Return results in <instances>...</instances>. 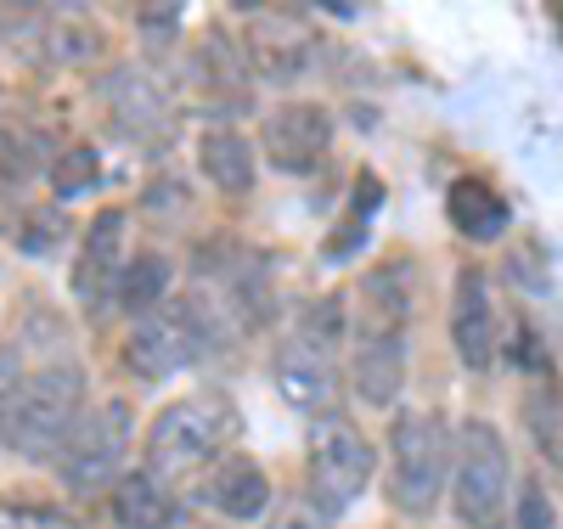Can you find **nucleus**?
<instances>
[{
	"instance_id": "nucleus-1",
	"label": "nucleus",
	"mask_w": 563,
	"mask_h": 529,
	"mask_svg": "<svg viewBox=\"0 0 563 529\" xmlns=\"http://www.w3.org/2000/svg\"><path fill=\"white\" fill-rule=\"evenodd\" d=\"M90 377L68 350L29 355V339L0 350V445L23 462H57L68 434L85 422Z\"/></svg>"
},
{
	"instance_id": "nucleus-2",
	"label": "nucleus",
	"mask_w": 563,
	"mask_h": 529,
	"mask_svg": "<svg viewBox=\"0 0 563 529\" xmlns=\"http://www.w3.org/2000/svg\"><path fill=\"white\" fill-rule=\"evenodd\" d=\"M406 321H411V294L395 287V265L366 271L350 316V389L378 411L395 406L406 383Z\"/></svg>"
},
{
	"instance_id": "nucleus-3",
	"label": "nucleus",
	"mask_w": 563,
	"mask_h": 529,
	"mask_svg": "<svg viewBox=\"0 0 563 529\" xmlns=\"http://www.w3.org/2000/svg\"><path fill=\"white\" fill-rule=\"evenodd\" d=\"M243 434V411L225 389H192L169 406H158V417L141 434V467L153 478H180V473H203L209 462H220L231 451V440Z\"/></svg>"
},
{
	"instance_id": "nucleus-4",
	"label": "nucleus",
	"mask_w": 563,
	"mask_h": 529,
	"mask_svg": "<svg viewBox=\"0 0 563 529\" xmlns=\"http://www.w3.org/2000/svg\"><path fill=\"white\" fill-rule=\"evenodd\" d=\"M456 467V428H445L440 411L400 406L389 422V507L406 518H434L440 491Z\"/></svg>"
},
{
	"instance_id": "nucleus-5",
	"label": "nucleus",
	"mask_w": 563,
	"mask_h": 529,
	"mask_svg": "<svg viewBox=\"0 0 563 529\" xmlns=\"http://www.w3.org/2000/svg\"><path fill=\"white\" fill-rule=\"evenodd\" d=\"M350 339V305L344 299H316L299 321L294 339L276 344V389L299 411H321L339 400V344Z\"/></svg>"
},
{
	"instance_id": "nucleus-6",
	"label": "nucleus",
	"mask_w": 563,
	"mask_h": 529,
	"mask_svg": "<svg viewBox=\"0 0 563 529\" xmlns=\"http://www.w3.org/2000/svg\"><path fill=\"white\" fill-rule=\"evenodd\" d=\"M512 456L490 417H462L456 467H451V513L462 529H507L512 513Z\"/></svg>"
},
{
	"instance_id": "nucleus-7",
	"label": "nucleus",
	"mask_w": 563,
	"mask_h": 529,
	"mask_svg": "<svg viewBox=\"0 0 563 529\" xmlns=\"http://www.w3.org/2000/svg\"><path fill=\"white\" fill-rule=\"evenodd\" d=\"M372 473H378V451L361 434V422L327 411L310 428V451H305V507L327 524L344 518L366 496Z\"/></svg>"
},
{
	"instance_id": "nucleus-8",
	"label": "nucleus",
	"mask_w": 563,
	"mask_h": 529,
	"mask_svg": "<svg viewBox=\"0 0 563 529\" xmlns=\"http://www.w3.org/2000/svg\"><path fill=\"white\" fill-rule=\"evenodd\" d=\"M130 434H135V411H130L124 395H113V400H102V406H90L85 422L68 434L63 456H57L63 491H68V496H102V491H113L119 478L130 473V467H124Z\"/></svg>"
},
{
	"instance_id": "nucleus-9",
	"label": "nucleus",
	"mask_w": 563,
	"mask_h": 529,
	"mask_svg": "<svg viewBox=\"0 0 563 529\" xmlns=\"http://www.w3.org/2000/svg\"><path fill=\"white\" fill-rule=\"evenodd\" d=\"M333 147V113L321 102H276L260 119V153L282 175H305Z\"/></svg>"
},
{
	"instance_id": "nucleus-10",
	"label": "nucleus",
	"mask_w": 563,
	"mask_h": 529,
	"mask_svg": "<svg viewBox=\"0 0 563 529\" xmlns=\"http://www.w3.org/2000/svg\"><path fill=\"white\" fill-rule=\"evenodd\" d=\"M451 350L467 372H490L501 355V316L490 299V276L479 265H462L451 282Z\"/></svg>"
},
{
	"instance_id": "nucleus-11",
	"label": "nucleus",
	"mask_w": 563,
	"mask_h": 529,
	"mask_svg": "<svg viewBox=\"0 0 563 529\" xmlns=\"http://www.w3.org/2000/svg\"><path fill=\"white\" fill-rule=\"evenodd\" d=\"M124 209H97L79 236V260H74V299L90 310V316H102L119 294V276H124Z\"/></svg>"
},
{
	"instance_id": "nucleus-12",
	"label": "nucleus",
	"mask_w": 563,
	"mask_h": 529,
	"mask_svg": "<svg viewBox=\"0 0 563 529\" xmlns=\"http://www.w3.org/2000/svg\"><path fill=\"white\" fill-rule=\"evenodd\" d=\"M198 502L231 524H260L271 507V473L260 467V456L249 451H225L220 462L203 467L198 478Z\"/></svg>"
},
{
	"instance_id": "nucleus-13",
	"label": "nucleus",
	"mask_w": 563,
	"mask_h": 529,
	"mask_svg": "<svg viewBox=\"0 0 563 529\" xmlns=\"http://www.w3.org/2000/svg\"><path fill=\"white\" fill-rule=\"evenodd\" d=\"M119 361H124L135 377L158 383V377H175V372H186L192 361H203V350H198L192 332H186V321H180L175 310H164V316H141V321L124 332Z\"/></svg>"
},
{
	"instance_id": "nucleus-14",
	"label": "nucleus",
	"mask_w": 563,
	"mask_h": 529,
	"mask_svg": "<svg viewBox=\"0 0 563 529\" xmlns=\"http://www.w3.org/2000/svg\"><path fill=\"white\" fill-rule=\"evenodd\" d=\"M445 220L467 236V243H496V236L512 225V209L485 175H456L445 186Z\"/></svg>"
},
{
	"instance_id": "nucleus-15",
	"label": "nucleus",
	"mask_w": 563,
	"mask_h": 529,
	"mask_svg": "<svg viewBox=\"0 0 563 529\" xmlns=\"http://www.w3.org/2000/svg\"><path fill=\"white\" fill-rule=\"evenodd\" d=\"M180 518H186L180 496L164 478H153L147 467H130L113 485V524L119 529H180Z\"/></svg>"
},
{
	"instance_id": "nucleus-16",
	"label": "nucleus",
	"mask_w": 563,
	"mask_h": 529,
	"mask_svg": "<svg viewBox=\"0 0 563 529\" xmlns=\"http://www.w3.org/2000/svg\"><path fill=\"white\" fill-rule=\"evenodd\" d=\"M198 169L214 191H225V198H243V191L254 186V169H260V153L254 141L243 130H203L198 141Z\"/></svg>"
},
{
	"instance_id": "nucleus-17",
	"label": "nucleus",
	"mask_w": 563,
	"mask_h": 529,
	"mask_svg": "<svg viewBox=\"0 0 563 529\" xmlns=\"http://www.w3.org/2000/svg\"><path fill=\"white\" fill-rule=\"evenodd\" d=\"M519 417L530 445L547 456V467L563 473V383L558 377H530V389L519 395Z\"/></svg>"
},
{
	"instance_id": "nucleus-18",
	"label": "nucleus",
	"mask_w": 563,
	"mask_h": 529,
	"mask_svg": "<svg viewBox=\"0 0 563 529\" xmlns=\"http://www.w3.org/2000/svg\"><path fill=\"white\" fill-rule=\"evenodd\" d=\"M169 287H175V265L158 254V249H141V254H130V265H124V276H119V294H113V305L124 310V316H158V305L169 299Z\"/></svg>"
},
{
	"instance_id": "nucleus-19",
	"label": "nucleus",
	"mask_w": 563,
	"mask_h": 529,
	"mask_svg": "<svg viewBox=\"0 0 563 529\" xmlns=\"http://www.w3.org/2000/svg\"><path fill=\"white\" fill-rule=\"evenodd\" d=\"M108 96H113V124L119 130H147V124H158L164 119V96H158V85L153 79H141V74H119V79H108Z\"/></svg>"
},
{
	"instance_id": "nucleus-20",
	"label": "nucleus",
	"mask_w": 563,
	"mask_h": 529,
	"mask_svg": "<svg viewBox=\"0 0 563 529\" xmlns=\"http://www.w3.org/2000/svg\"><path fill=\"white\" fill-rule=\"evenodd\" d=\"M97 180H102L97 147H68V153L52 164V191H57V198H79V191H90Z\"/></svg>"
},
{
	"instance_id": "nucleus-21",
	"label": "nucleus",
	"mask_w": 563,
	"mask_h": 529,
	"mask_svg": "<svg viewBox=\"0 0 563 529\" xmlns=\"http://www.w3.org/2000/svg\"><path fill=\"white\" fill-rule=\"evenodd\" d=\"M512 529H558V507H552V491L530 473L519 485V507H512Z\"/></svg>"
}]
</instances>
